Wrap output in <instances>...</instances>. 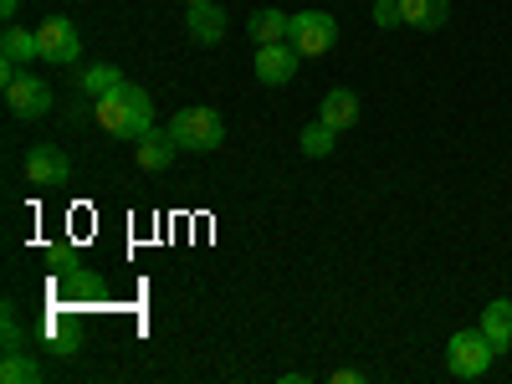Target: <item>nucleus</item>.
Here are the masks:
<instances>
[{
    "instance_id": "nucleus-6",
    "label": "nucleus",
    "mask_w": 512,
    "mask_h": 384,
    "mask_svg": "<svg viewBox=\"0 0 512 384\" xmlns=\"http://www.w3.org/2000/svg\"><path fill=\"white\" fill-rule=\"evenodd\" d=\"M21 169H26V180H31L36 190H62V185L72 180V159H67L57 144H31L26 159H21Z\"/></svg>"
},
{
    "instance_id": "nucleus-12",
    "label": "nucleus",
    "mask_w": 512,
    "mask_h": 384,
    "mask_svg": "<svg viewBox=\"0 0 512 384\" xmlns=\"http://www.w3.org/2000/svg\"><path fill=\"white\" fill-rule=\"evenodd\" d=\"M400 16L415 31H441L451 21V0H400Z\"/></svg>"
},
{
    "instance_id": "nucleus-21",
    "label": "nucleus",
    "mask_w": 512,
    "mask_h": 384,
    "mask_svg": "<svg viewBox=\"0 0 512 384\" xmlns=\"http://www.w3.org/2000/svg\"><path fill=\"white\" fill-rule=\"evenodd\" d=\"M405 16H400V0H374V26H384V31H390V26H400Z\"/></svg>"
},
{
    "instance_id": "nucleus-2",
    "label": "nucleus",
    "mask_w": 512,
    "mask_h": 384,
    "mask_svg": "<svg viewBox=\"0 0 512 384\" xmlns=\"http://www.w3.org/2000/svg\"><path fill=\"white\" fill-rule=\"evenodd\" d=\"M169 139H175L185 154H216L226 139V118L216 108H180L169 118Z\"/></svg>"
},
{
    "instance_id": "nucleus-9",
    "label": "nucleus",
    "mask_w": 512,
    "mask_h": 384,
    "mask_svg": "<svg viewBox=\"0 0 512 384\" xmlns=\"http://www.w3.org/2000/svg\"><path fill=\"white\" fill-rule=\"evenodd\" d=\"M6 108H11V118H47L52 113V82L21 72L6 88Z\"/></svg>"
},
{
    "instance_id": "nucleus-5",
    "label": "nucleus",
    "mask_w": 512,
    "mask_h": 384,
    "mask_svg": "<svg viewBox=\"0 0 512 384\" xmlns=\"http://www.w3.org/2000/svg\"><path fill=\"white\" fill-rule=\"evenodd\" d=\"M287 41H292V47L303 52V57H328L333 41H338V21H333L328 11H297Z\"/></svg>"
},
{
    "instance_id": "nucleus-20",
    "label": "nucleus",
    "mask_w": 512,
    "mask_h": 384,
    "mask_svg": "<svg viewBox=\"0 0 512 384\" xmlns=\"http://www.w3.org/2000/svg\"><path fill=\"white\" fill-rule=\"evenodd\" d=\"M0 333H6V349H26L31 338H26V328H21V318H16V303H6V318H0Z\"/></svg>"
},
{
    "instance_id": "nucleus-23",
    "label": "nucleus",
    "mask_w": 512,
    "mask_h": 384,
    "mask_svg": "<svg viewBox=\"0 0 512 384\" xmlns=\"http://www.w3.org/2000/svg\"><path fill=\"white\" fill-rule=\"evenodd\" d=\"M333 384H364V374H354V369H338V374H333Z\"/></svg>"
},
{
    "instance_id": "nucleus-11",
    "label": "nucleus",
    "mask_w": 512,
    "mask_h": 384,
    "mask_svg": "<svg viewBox=\"0 0 512 384\" xmlns=\"http://www.w3.org/2000/svg\"><path fill=\"white\" fill-rule=\"evenodd\" d=\"M175 154H180V144L169 139V128H149V134L134 144V159H139V169H149V175H164V169L175 164Z\"/></svg>"
},
{
    "instance_id": "nucleus-10",
    "label": "nucleus",
    "mask_w": 512,
    "mask_h": 384,
    "mask_svg": "<svg viewBox=\"0 0 512 384\" xmlns=\"http://www.w3.org/2000/svg\"><path fill=\"white\" fill-rule=\"evenodd\" d=\"M190 16H185V31H190V41L195 47H221L226 41V11L216 6V0H200V6H185Z\"/></svg>"
},
{
    "instance_id": "nucleus-1",
    "label": "nucleus",
    "mask_w": 512,
    "mask_h": 384,
    "mask_svg": "<svg viewBox=\"0 0 512 384\" xmlns=\"http://www.w3.org/2000/svg\"><path fill=\"white\" fill-rule=\"evenodd\" d=\"M98 128H108L113 139L139 144L154 128V98L144 88H134V82H123V88H113L108 98H98Z\"/></svg>"
},
{
    "instance_id": "nucleus-24",
    "label": "nucleus",
    "mask_w": 512,
    "mask_h": 384,
    "mask_svg": "<svg viewBox=\"0 0 512 384\" xmlns=\"http://www.w3.org/2000/svg\"><path fill=\"white\" fill-rule=\"evenodd\" d=\"M16 11H21V0H0V16L6 21H16Z\"/></svg>"
},
{
    "instance_id": "nucleus-13",
    "label": "nucleus",
    "mask_w": 512,
    "mask_h": 384,
    "mask_svg": "<svg viewBox=\"0 0 512 384\" xmlns=\"http://www.w3.org/2000/svg\"><path fill=\"white\" fill-rule=\"evenodd\" d=\"M0 57L6 62H41V36L36 31H26V26H16V21H6V36H0Z\"/></svg>"
},
{
    "instance_id": "nucleus-22",
    "label": "nucleus",
    "mask_w": 512,
    "mask_h": 384,
    "mask_svg": "<svg viewBox=\"0 0 512 384\" xmlns=\"http://www.w3.org/2000/svg\"><path fill=\"white\" fill-rule=\"evenodd\" d=\"M16 77H21V62H6V57H0V88H11Z\"/></svg>"
},
{
    "instance_id": "nucleus-7",
    "label": "nucleus",
    "mask_w": 512,
    "mask_h": 384,
    "mask_svg": "<svg viewBox=\"0 0 512 384\" xmlns=\"http://www.w3.org/2000/svg\"><path fill=\"white\" fill-rule=\"evenodd\" d=\"M36 36H41V62L72 67V62L82 57V36H77V26H72L67 16H47V21L36 26Z\"/></svg>"
},
{
    "instance_id": "nucleus-15",
    "label": "nucleus",
    "mask_w": 512,
    "mask_h": 384,
    "mask_svg": "<svg viewBox=\"0 0 512 384\" xmlns=\"http://www.w3.org/2000/svg\"><path fill=\"white\" fill-rule=\"evenodd\" d=\"M318 118H323L328 128H338V134H344L349 123H359V93H349V88H333V93L318 103Z\"/></svg>"
},
{
    "instance_id": "nucleus-16",
    "label": "nucleus",
    "mask_w": 512,
    "mask_h": 384,
    "mask_svg": "<svg viewBox=\"0 0 512 384\" xmlns=\"http://www.w3.org/2000/svg\"><path fill=\"white\" fill-rule=\"evenodd\" d=\"M246 31H251L256 47H272V41H287L292 16H287V11H277V6H267V11H256V16L246 21Z\"/></svg>"
},
{
    "instance_id": "nucleus-18",
    "label": "nucleus",
    "mask_w": 512,
    "mask_h": 384,
    "mask_svg": "<svg viewBox=\"0 0 512 384\" xmlns=\"http://www.w3.org/2000/svg\"><path fill=\"white\" fill-rule=\"evenodd\" d=\"M0 379H6V384H41V359H36V354H26V349H6Z\"/></svg>"
},
{
    "instance_id": "nucleus-19",
    "label": "nucleus",
    "mask_w": 512,
    "mask_h": 384,
    "mask_svg": "<svg viewBox=\"0 0 512 384\" xmlns=\"http://www.w3.org/2000/svg\"><path fill=\"white\" fill-rule=\"evenodd\" d=\"M333 144H338V128H328L323 118H313V123L303 128V154H308V159H328Z\"/></svg>"
},
{
    "instance_id": "nucleus-14",
    "label": "nucleus",
    "mask_w": 512,
    "mask_h": 384,
    "mask_svg": "<svg viewBox=\"0 0 512 384\" xmlns=\"http://www.w3.org/2000/svg\"><path fill=\"white\" fill-rule=\"evenodd\" d=\"M482 333L492 338V349H497V354L512 349V297H497V303L482 308Z\"/></svg>"
},
{
    "instance_id": "nucleus-17",
    "label": "nucleus",
    "mask_w": 512,
    "mask_h": 384,
    "mask_svg": "<svg viewBox=\"0 0 512 384\" xmlns=\"http://www.w3.org/2000/svg\"><path fill=\"white\" fill-rule=\"evenodd\" d=\"M77 88H82V98H108L113 88H123V72L113 67V62H93V67H82V77H77Z\"/></svg>"
},
{
    "instance_id": "nucleus-25",
    "label": "nucleus",
    "mask_w": 512,
    "mask_h": 384,
    "mask_svg": "<svg viewBox=\"0 0 512 384\" xmlns=\"http://www.w3.org/2000/svg\"><path fill=\"white\" fill-rule=\"evenodd\" d=\"M185 6H200V0H185Z\"/></svg>"
},
{
    "instance_id": "nucleus-8",
    "label": "nucleus",
    "mask_w": 512,
    "mask_h": 384,
    "mask_svg": "<svg viewBox=\"0 0 512 384\" xmlns=\"http://www.w3.org/2000/svg\"><path fill=\"white\" fill-rule=\"evenodd\" d=\"M251 67H256V82H267V88H287V82L297 77V67H303V52H297L292 41H272V47H256Z\"/></svg>"
},
{
    "instance_id": "nucleus-4",
    "label": "nucleus",
    "mask_w": 512,
    "mask_h": 384,
    "mask_svg": "<svg viewBox=\"0 0 512 384\" xmlns=\"http://www.w3.org/2000/svg\"><path fill=\"white\" fill-rule=\"evenodd\" d=\"M57 297H62V308H82V313H103L113 303L108 282L93 267H62L57 272Z\"/></svg>"
},
{
    "instance_id": "nucleus-3",
    "label": "nucleus",
    "mask_w": 512,
    "mask_h": 384,
    "mask_svg": "<svg viewBox=\"0 0 512 384\" xmlns=\"http://www.w3.org/2000/svg\"><path fill=\"white\" fill-rule=\"evenodd\" d=\"M492 359H497V349L482 328H461V333L446 338V369L456 379H482L492 369Z\"/></svg>"
}]
</instances>
